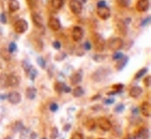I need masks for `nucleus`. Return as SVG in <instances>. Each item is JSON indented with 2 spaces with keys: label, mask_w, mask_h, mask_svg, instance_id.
Masks as SVG:
<instances>
[{
  "label": "nucleus",
  "mask_w": 151,
  "mask_h": 139,
  "mask_svg": "<svg viewBox=\"0 0 151 139\" xmlns=\"http://www.w3.org/2000/svg\"><path fill=\"white\" fill-rule=\"evenodd\" d=\"M124 56V55L122 52H115L112 55V59L114 61H118L122 59Z\"/></svg>",
  "instance_id": "c756f323"
},
{
  "label": "nucleus",
  "mask_w": 151,
  "mask_h": 139,
  "mask_svg": "<svg viewBox=\"0 0 151 139\" xmlns=\"http://www.w3.org/2000/svg\"><path fill=\"white\" fill-rule=\"evenodd\" d=\"M46 139V138H43V139Z\"/></svg>",
  "instance_id": "864d4df0"
},
{
  "label": "nucleus",
  "mask_w": 151,
  "mask_h": 139,
  "mask_svg": "<svg viewBox=\"0 0 151 139\" xmlns=\"http://www.w3.org/2000/svg\"><path fill=\"white\" fill-rule=\"evenodd\" d=\"M124 85L122 84H117L112 86V89L114 91L117 92L118 94L122 92V89L124 88Z\"/></svg>",
  "instance_id": "c85d7f7f"
},
{
  "label": "nucleus",
  "mask_w": 151,
  "mask_h": 139,
  "mask_svg": "<svg viewBox=\"0 0 151 139\" xmlns=\"http://www.w3.org/2000/svg\"><path fill=\"white\" fill-rule=\"evenodd\" d=\"M127 26L124 22V21H119L116 24L117 33L120 35L126 36L127 33Z\"/></svg>",
  "instance_id": "9b49d317"
},
{
  "label": "nucleus",
  "mask_w": 151,
  "mask_h": 139,
  "mask_svg": "<svg viewBox=\"0 0 151 139\" xmlns=\"http://www.w3.org/2000/svg\"><path fill=\"white\" fill-rule=\"evenodd\" d=\"M37 62L38 64L40 65V66L41 68H43V69L45 68V65H46V62H45V59L42 57L38 58Z\"/></svg>",
  "instance_id": "473e14b6"
},
{
  "label": "nucleus",
  "mask_w": 151,
  "mask_h": 139,
  "mask_svg": "<svg viewBox=\"0 0 151 139\" xmlns=\"http://www.w3.org/2000/svg\"><path fill=\"white\" fill-rule=\"evenodd\" d=\"M151 23V17H148L144 19L142 21L141 23V26L142 27H145L146 26L148 25V24Z\"/></svg>",
  "instance_id": "f704fd0d"
},
{
  "label": "nucleus",
  "mask_w": 151,
  "mask_h": 139,
  "mask_svg": "<svg viewBox=\"0 0 151 139\" xmlns=\"http://www.w3.org/2000/svg\"><path fill=\"white\" fill-rule=\"evenodd\" d=\"M9 101L12 104H17L20 102L21 96L20 94L17 92H12L9 94Z\"/></svg>",
  "instance_id": "f3484780"
},
{
  "label": "nucleus",
  "mask_w": 151,
  "mask_h": 139,
  "mask_svg": "<svg viewBox=\"0 0 151 139\" xmlns=\"http://www.w3.org/2000/svg\"><path fill=\"white\" fill-rule=\"evenodd\" d=\"M142 93V89L140 87L134 86L129 91V95L131 97L136 98L139 96Z\"/></svg>",
  "instance_id": "6ab92c4d"
},
{
  "label": "nucleus",
  "mask_w": 151,
  "mask_h": 139,
  "mask_svg": "<svg viewBox=\"0 0 151 139\" xmlns=\"http://www.w3.org/2000/svg\"><path fill=\"white\" fill-rule=\"evenodd\" d=\"M124 45V41L122 38L119 37L113 38L108 41V49L112 52H115L122 49Z\"/></svg>",
  "instance_id": "f03ea898"
},
{
  "label": "nucleus",
  "mask_w": 151,
  "mask_h": 139,
  "mask_svg": "<svg viewBox=\"0 0 151 139\" xmlns=\"http://www.w3.org/2000/svg\"><path fill=\"white\" fill-rule=\"evenodd\" d=\"M29 71L30 77L31 78V79H34L36 76V74H37V72H36V70L30 67V68L29 69Z\"/></svg>",
  "instance_id": "e433bc0d"
},
{
  "label": "nucleus",
  "mask_w": 151,
  "mask_h": 139,
  "mask_svg": "<svg viewBox=\"0 0 151 139\" xmlns=\"http://www.w3.org/2000/svg\"><path fill=\"white\" fill-rule=\"evenodd\" d=\"M124 22L125 24L128 25L132 22V19L131 18H127L125 19V21H124Z\"/></svg>",
  "instance_id": "de8ad7c7"
},
{
  "label": "nucleus",
  "mask_w": 151,
  "mask_h": 139,
  "mask_svg": "<svg viewBox=\"0 0 151 139\" xmlns=\"http://www.w3.org/2000/svg\"><path fill=\"white\" fill-rule=\"evenodd\" d=\"M58 105H57V104L53 103H52V104L50 105V110L52 112H56V111L58 110Z\"/></svg>",
  "instance_id": "ea45409f"
},
{
  "label": "nucleus",
  "mask_w": 151,
  "mask_h": 139,
  "mask_svg": "<svg viewBox=\"0 0 151 139\" xmlns=\"http://www.w3.org/2000/svg\"><path fill=\"white\" fill-rule=\"evenodd\" d=\"M91 47H92V46H91V44L89 42L86 41V42L84 43V45H83V48H84V49L85 50H86V51H89V50L91 49Z\"/></svg>",
  "instance_id": "79ce46f5"
},
{
  "label": "nucleus",
  "mask_w": 151,
  "mask_h": 139,
  "mask_svg": "<svg viewBox=\"0 0 151 139\" xmlns=\"http://www.w3.org/2000/svg\"><path fill=\"white\" fill-rule=\"evenodd\" d=\"M26 94L28 98L33 99L35 96L36 90L33 88H29L26 90Z\"/></svg>",
  "instance_id": "b1692460"
},
{
  "label": "nucleus",
  "mask_w": 151,
  "mask_h": 139,
  "mask_svg": "<svg viewBox=\"0 0 151 139\" xmlns=\"http://www.w3.org/2000/svg\"><path fill=\"white\" fill-rule=\"evenodd\" d=\"M70 128H71V126L69 124H67L65 126V127H64V130L65 131H68L69 129H70Z\"/></svg>",
  "instance_id": "49530a36"
},
{
  "label": "nucleus",
  "mask_w": 151,
  "mask_h": 139,
  "mask_svg": "<svg viewBox=\"0 0 151 139\" xmlns=\"http://www.w3.org/2000/svg\"><path fill=\"white\" fill-rule=\"evenodd\" d=\"M8 7L10 12H15L20 8V4L17 0H9Z\"/></svg>",
  "instance_id": "aec40b11"
},
{
  "label": "nucleus",
  "mask_w": 151,
  "mask_h": 139,
  "mask_svg": "<svg viewBox=\"0 0 151 139\" xmlns=\"http://www.w3.org/2000/svg\"><path fill=\"white\" fill-rule=\"evenodd\" d=\"M84 90H83L82 87L81 86L76 87L74 89L73 92V95L76 98H79L82 96L84 94Z\"/></svg>",
  "instance_id": "4be33fe9"
},
{
  "label": "nucleus",
  "mask_w": 151,
  "mask_h": 139,
  "mask_svg": "<svg viewBox=\"0 0 151 139\" xmlns=\"http://www.w3.org/2000/svg\"><path fill=\"white\" fill-rule=\"evenodd\" d=\"M17 49V45L14 42L11 43L9 45V49L8 51L10 53H13Z\"/></svg>",
  "instance_id": "72a5a7b5"
},
{
  "label": "nucleus",
  "mask_w": 151,
  "mask_h": 139,
  "mask_svg": "<svg viewBox=\"0 0 151 139\" xmlns=\"http://www.w3.org/2000/svg\"><path fill=\"white\" fill-rule=\"evenodd\" d=\"M97 124L100 129L105 132L109 131L111 129L112 124L106 117H101L97 120Z\"/></svg>",
  "instance_id": "39448f33"
},
{
  "label": "nucleus",
  "mask_w": 151,
  "mask_h": 139,
  "mask_svg": "<svg viewBox=\"0 0 151 139\" xmlns=\"http://www.w3.org/2000/svg\"><path fill=\"white\" fill-rule=\"evenodd\" d=\"M48 26L50 29L53 31H58L61 28L60 21L55 17L50 18L48 21Z\"/></svg>",
  "instance_id": "1a4fd4ad"
},
{
  "label": "nucleus",
  "mask_w": 151,
  "mask_h": 139,
  "mask_svg": "<svg viewBox=\"0 0 151 139\" xmlns=\"http://www.w3.org/2000/svg\"><path fill=\"white\" fill-rule=\"evenodd\" d=\"M107 75V71L103 68L98 69L93 73L91 78L95 82H101Z\"/></svg>",
  "instance_id": "6e6552de"
},
{
  "label": "nucleus",
  "mask_w": 151,
  "mask_h": 139,
  "mask_svg": "<svg viewBox=\"0 0 151 139\" xmlns=\"http://www.w3.org/2000/svg\"><path fill=\"white\" fill-rule=\"evenodd\" d=\"M55 89L58 93H70L71 91V89L69 87L67 86L65 84L62 82H58L55 85Z\"/></svg>",
  "instance_id": "ddd939ff"
},
{
  "label": "nucleus",
  "mask_w": 151,
  "mask_h": 139,
  "mask_svg": "<svg viewBox=\"0 0 151 139\" xmlns=\"http://www.w3.org/2000/svg\"><path fill=\"white\" fill-rule=\"evenodd\" d=\"M69 7L73 14L76 15L81 14L82 11V4L79 0H70L69 2Z\"/></svg>",
  "instance_id": "7ed1b4c3"
},
{
  "label": "nucleus",
  "mask_w": 151,
  "mask_h": 139,
  "mask_svg": "<svg viewBox=\"0 0 151 139\" xmlns=\"http://www.w3.org/2000/svg\"><path fill=\"white\" fill-rule=\"evenodd\" d=\"M114 102H115V100L112 98H111L105 99L103 101L105 105H111L112 104L114 103Z\"/></svg>",
  "instance_id": "58836bf2"
},
{
  "label": "nucleus",
  "mask_w": 151,
  "mask_h": 139,
  "mask_svg": "<svg viewBox=\"0 0 151 139\" xmlns=\"http://www.w3.org/2000/svg\"><path fill=\"white\" fill-rule=\"evenodd\" d=\"M70 83L72 85H77L82 81V76L79 72H76L70 77Z\"/></svg>",
  "instance_id": "a211bd4d"
},
{
  "label": "nucleus",
  "mask_w": 151,
  "mask_h": 139,
  "mask_svg": "<svg viewBox=\"0 0 151 139\" xmlns=\"http://www.w3.org/2000/svg\"><path fill=\"white\" fill-rule=\"evenodd\" d=\"M129 57L127 56H124L122 59L119 60L115 65V68L118 71H122L129 62Z\"/></svg>",
  "instance_id": "f8f14e48"
},
{
  "label": "nucleus",
  "mask_w": 151,
  "mask_h": 139,
  "mask_svg": "<svg viewBox=\"0 0 151 139\" xmlns=\"http://www.w3.org/2000/svg\"><path fill=\"white\" fill-rule=\"evenodd\" d=\"M58 129L56 127H54L52 129L50 138L51 139H55L58 136Z\"/></svg>",
  "instance_id": "2f4dec72"
},
{
  "label": "nucleus",
  "mask_w": 151,
  "mask_h": 139,
  "mask_svg": "<svg viewBox=\"0 0 151 139\" xmlns=\"http://www.w3.org/2000/svg\"><path fill=\"white\" fill-rule=\"evenodd\" d=\"M124 139H136V137L132 136V135H128L124 138Z\"/></svg>",
  "instance_id": "a18cd8bd"
},
{
  "label": "nucleus",
  "mask_w": 151,
  "mask_h": 139,
  "mask_svg": "<svg viewBox=\"0 0 151 139\" xmlns=\"http://www.w3.org/2000/svg\"><path fill=\"white\" fill-rule=\"evenodd\" d=\"M28 28V24L24 19H19L14 24V29L16 32L22 34L25 32Z\"/></svg>",
  "instance_id": "20e7f679"
},
{
  "label": "nucleus",
  "mask_w": 151,
  "mask_h": 139,
  "mask_svg": "<svg viewBox=\"0 0 151 139\" xmlns=\"http://www.w3.org/2000/svg\"><path fill=\"white\" fill-rule=\"evenodd\" d=\"M148 72V69L147 68H142L139 70L136 73L134 78L135 79H139L142 77L144 76Z\"/></svg>",
  "instance_id": "393cba45"
},
{
  "label": "nucleus",
  "mask_w": 151,
  "mask_h": 139,
  "mask_svg": "<svg viewBox=\"0 0 151 139\" xmlns=\"http://www.w3.org/2000/svg\"><path fill=\"white\" fill-rule=\"evenodd\" d=\"M71 139H84L83 136L82 134L76 132L74 133L72 136Z\"/></svg>",
  "instance_id": "4c0bfd02"
},
{
  "label": "nucleus",
  "mask_w": 151,
  "mask_h": 139,
  "mask_svg": "<svg viewBox=\"0 0 151 139\" xmlns=\"http://www.w3.org/2000/svg\"><path fill=\"white\" fill-rule=\"evenodd\" d=\"M93 48L96 52H102L105 49V41L101 35L99 33H94L92 38Z\"/></svg>",
  "instance_id": "f257e3e1"
},
{
  "label": "nucleus",
  "mask_w": 151,
  "mask_h": 139,
  "mask_svg": "<svg viewBox=\"0 0 151 139\" xmlns=\"http://www.w3.org/2000/svg\"><path fill=\"white\" fill-rule=\"evenodd\" d=\"M101 97V96L99 95H97L96 96H95L94 97H93V98H92V100H96L97 99H99Z\"/></svg>",
  "instance_id": "8fccbe9b"
},
{
  "label": "nucleus",
  "mask_w": 151,
  "mask_h": 139,
  "mask_svg": "<svg viewBox=\"0 0 151 139\" xmlns=\"http://www.w3.org/2000/svg\"><path fill=\"white\" fill-rule=\"evenodd\" d=\"M125 109V106L123 104H119L115 107L114 108V112L117 113H120L123 112Z\"/></svg>",
  "instance_id": "7c9ffc66"
},
{
  "label": "nucleus",
  "mask_w": 151,
  "mask_h": 139,
  "mask_svg": "<svg viewBox=\"0 0 151 139\" xmlns=\"http://www.w3.org/2000/svg\"><path fill=\"white\" fill-rule=\"evenodd\" d=\"M116 2L120 7L127 8L130 5L131 0H116Z\"/></svg>",
  "instance_id": "cd10ccee"
},
{
  "label": "nucleus",
  "mask_w": 151,
  "mask_h": 139,
  "mask_svg": "<svg viewBox=\"0 0 151 139\" xmlns=\"http://www.w3.org/2000/svg\"><path fill=\"white\" fill-rule=\"evenodd\" d=\"M81 1H82L83 3H86L87 1V0H81Z\"/></svg>",
  "instance_id": "3c124183"
},
{
  "label": "nucleus",
  "mask_w": 151,
  "mask_h": 139,
  "mask_svg": "<svg viewBox=\"0 0 151 139\" xmlns=\"http://www.w3.org/2000/svg\"><path fill=\"white\" fill-rule=\"evenodd\" d=\"M97 15L102 20H106L110 18L111 15L110 9L107 6L97 8Z\"/></svg>",
  "instance_id": "0eeeda50"
},
{
  "label": "nucleus",
  "mask_w": 151,
  "mask_h": 139,
  "mask_svg": "<svg viewBox=\"0 0 151 139\" xmlns=\"http://www.w3.org/2000/svg\"><path fill=\"white\" fill-rule=\"evenodd\" d=\"M106 58V55H105L97 54L93 56V60L97 63H101L104 61Z\"/></svg>",
  "instance_id": "bb28decb"
},
{
  "label": "nucleus",
  "mask_w": 151,
  "mask_h": 139,
  "mask_svg": "<svg viewBox=\"0 0 151 139\" xmlns=\"http://www.w3.org/2000/svg\"><path fill=\"white\" fill-rule=\"evenodd\" d=\"M149 6L148 0H139L136 4V8L138 12H145L148 10Z\"/></svg>",
  "instance_id": "9d476101"
},
{
  "label": "nucleus",
  "mask_w": 151,
  "mask_h": 139,
  "mask_svg": "<svg viewBox=\"0 0 151 139\" xmlns=\"http://www.w3.org/2000/svg\"><path fill=\"white\" fill-rule=\"evenodd\" d=\"M105 6H106V2L104 0H101L97 3V8H100V7H103Z\"/></svg>",
  "instance_id": "37998d69"
},
{
  "label": "nucleus",
  "mask_w": 151,
  "mask_h": 139,
  "mask_svg": "<svg viewBox=\"0 0 151 139\" xmlns=\"http://www.w3.org/2000/svg\"><path fill=\"white\" fill-rule=\"evenodd\" d=\"M52 47L54 48V49L58 50L60 49L61 48V44L58 41H55L52 43Z\"/></svg>",
  "instance_id": "a19ab883"
},
{
  "label": "nucleus",
  "mask_w": 151,
  "mask_h": 139,
  "mask_svg": "<svg viewBox=\"0 0 151 139\" xmlns=\"http://www.w3.org/2000/svg\"><path fill=\"white\" fill-rule=\"evenodd\" d=\"M105 139V138H99V139Z\"/></svg>",
  "instance_id": "603ef678"
},
{
  "label": "nucleus",
  "mask_w": 151,
  "mask_h": 139,
  "mask_svg": "<svg viewBox=\"0 0 151 139\" xmlns=\"http://www.w3.org/2000/svg\"><path fill=\"white\" fill-rule=\"evenodd\" d=\"M0 20H1V22L3 23V24H5L6 22H7V19L6 16L4 14H2L0 16Z\"/></svg>",
  "instance_id": "c03bdc74"
},
{
  "label": "nucleus",
  "mask_w": 151,
  "mask_h": 139,
  "mask_svg": "<svg viewBox=\"0 0 151 139\" xmlns=\"http://www.w3.org/2000/svg\"><path fill=\"white\" fill-rule=\"evenodd\" d=\"M151 76H148L145 78L144 80L143 81L145 86L147 87H149L151 86Z\"/></svg>",
  "instance_id": "c9c22d12"
},
{
  "label": "nucleus",
  "mask_w": 151,
  "mask_h": 139,
  "mask_svg": "<svg viewBox=\"0 0 151 139\" xmlns=\"http://www.w3.org/2000/svg\"><path fill=\"white\" fill-rule=\"evenodd\" d=\"M132 113L134 115H137V113H139V109L137 108L134 109V110H132Z\"/></svg>",
  "instance_id": "09e8293b"
},
{
  "label": "nucleus",
  "mask_w": 151,
  "mask_h": 139,
  "mask_svg": "<svg viewBox=\"0 0 151 139\" xmlns=\"http://www.w3.org/2000/svg\"><path fill=\"white\" fill-rule=\"evenodd\" d=\"M64 0H52V6L55 9H60L64 6Z\"/></svg>",
  "instance_id": "5701e85b"
},
{
  "label": "nucleus",
  "mask_w": 151,
  "mask_h": 139,
  "mask_svg": "<svg viewBox=\"0 0 151 139\" xmlns=\"http://www.w3.org/2000/svg\"><path fill=\"white\" fill-rule=\"evenodd\" d=\"M141 111L142 115L145 117H150L151 116V104L149 102H144L141 107Z\"/></svg>",
  "instance_id": "4468645a"
},
{
  "label": "nucleus",
  "mask_w": 151,
  "mask_h": 139,
  "mask_svg": "<svg viewBox=\"0 0 151 139\" xmlns=\"http://www.w3.org/2000/svg\"><path fill=\"white\" fill-rule=\"evenodd\" d=\"M137 136L139 139H148L150 137L149 130L147 128H141L137 131Z\"/></svg>",
  "instance_id": "2eb2a0df"
},
{
  "label": "nucleus",
  "mask_w": 151,
  "mask_h": 139,
  "mask_svg": "<svg viewBox=\"0 0 151 139\" xmlns=\"http://www.w3.org/2000/svg\"><path fill=\"white\" fill-rule=\"evenodd\" d=\"M32 19L35 25L38 28L43 27V20L40 16L36 13H33L32 15Z\"/></svg>",
  "instance_id": "dca6fc26"
},
{
  "label": "nucleus",
  "mask_w": 151,
  "mask_h": 139,
  "mask_svg": "<svg viewBox=\"0 0 151 139\" xmlns=\"http://www.w3.org/2000/svg\"><path fill=\"white\" fill-rule=\"evenodd\" d=\"M18 80L16 77L14 75H10L8 77L6 81V84L10 86H15L17 85Z\"/></svg>",
  "instance_id": "412c9836"
},
{
  "label": "nucleus",
  "mask_w": 151,
  "mask_h": 139,
  "mask_svg": "<svg viewBox=\"0 0 151 139\" xmlns=\"http://www.w3.org/2000/svg\"><path fill=\"white\" fill-rule=\"evenodd\" d=\"M84 36V31L82 28L75 26L73 28L72 32V37L75 42H79L82 40Z\"/></svg>",
  "instance_id": "423d86ee"
},
{
  "label": "nucleus",
  "mask_w": 151,
  "mask_h": 139,
  "mask_svg": "<svg viewBox=\"0 0 151 139\" xmlns=\"http://www.w3.org/2000/svg\"><path fill=\"white\" fill-rule=\"evenodd\" d=\"M96 126V124H95V122L93 119H90L88 120L86 123V127L87 129L89 130V131H91V130H93L95 129Z\"/></svg>",
  "instance_id": "a878e982"
}]
</instances>
